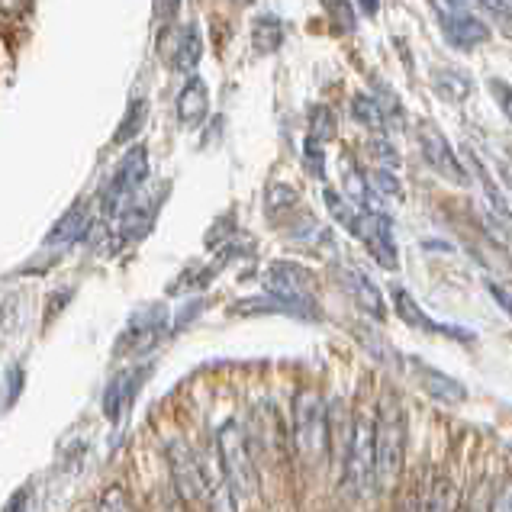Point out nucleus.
I'll return each instance as SVG.
<instances>
[{
    "instance_id": "nucleus-1",
    "label": "nucleus",
    "mask_w": 512,
    "mask_h": 512,
    "mask_svg": "<svg viewBox=\"0 0 512 512\" xmlns=\"http://www.w3.org/2000/svg\"><path fill=\"white\" fill-rule=\"evenodd\" d=\"M406 458V413L397 400L380 403V413L374 419V480L377 493H387L397 487Z\"/></svg>"
},
{
    "instance_id": "nucleus-2",
    "label": "nucleus",
    "mask_w": 512,
    "mask_h": 512,
    "mask_svg": "<svg viewBox=\"0 0 512 512\" xmlns=\"http://www.w3.org/2000/svg\"><path fill=\"white\" fill-rule=\"evenodd\" d=\"M216 455H219V471L229 493L236 496V503L252 500L258 493V467L252 455V438L242 429L239 419H226L216 432Z\"/></svg>"
},
{
    "instance_id": "nucleus-3",
    "label": "nucleus",
    "mask_w": 512,
    "mask_h": 512,
    "mask_svg": "<svg viewBox=\"0 0 512 512\" xmlns=\"http://www.w3.org/2000/svg\"><path fill=\"white\" fill-rule=\"evenodd\" d=\"M374 413H358L351 419V438L342 455V490L351 500H371L377 493L374 480Z\"/></svg>"
},
{
    "instance_id": "nucleus-4",
    "label": "nucleus",
    "mask_w": 512,
    "mask_h": 512,
    "mask_svg": "<svg viewBox=\"0 0 512 512\" xmlns=\"http://www.w3.org/2000/svg\"><path fill=\"white\" fill-rule=\"evenodd\" d=\"M294 451L303 464H319L329 455V406L316 390H300L294 397Z\"/></svg>"
},
{
    "instance_id": "nucleus-5",
    "label": "nucleus",
    "mask_w": 512,
    "mask_h": 512,
    "mask_svg": "<svg viewBox=\"0 0 512 512\" xmlns=\"http://www.w3.org/2000/svg\"><path fill=\"white\" fill-rule=\"evenodd\" d=\"M145 181H149V149H145L142 142H136V145H129L120 162H116L104 194H100V213L120 216L126 210V203L136 200Z\"/></svg>"
},
{
    "instance_id": "nucleus-6",
    "label": "nucleus",
    "mask_w": 512,
    "mask_h": 512,
    "mask_svg": "<svg viewBox=\"0 0 512 512\" xmlns=\"http://www.w3.org/2000/svg\"><path fill=\"white\" fill-rule=\"evenodd\" d=\"M445 42L455 52H474L490 42V26L464 0H429Z\"/></svg>"
},
{
    "instance_id": "nucleus-7",
    "label": "nucleus",
    "mask_w": 512,
    "mask_h": 512,
    "mask_svg": "<svg viewBox=\"0 0 512 512\" xmlns=\"http://www.w3.org/2000/svg\"><path fill=\"white\" fill-rule=\"evenodd\" d=\"M165 461H168V471L174 480V490L181 493L184 503H203L210 493V480L207 471H203L200 458L194 455V448L181 438H171L165 445Z\"/></svg>"
},
{
    "instance_id": "nucleus-8",
    "label": "nucleus",
    "mask_w": 512,
    "mask_h": 512,
    "mask_svg": "<svg viewBox=\"0 0 512 512\" xmlns=\"http://www.w3.org/2000/svg\"><path fill=\"white\" fill-rule=\"evenodd\" d=\"M168 326V313L162 303H152V306H142V310L129 319V326L123 329L120 342H116V355H149V351L162 342Z\"/></svg>"
},
{
    "instance_id": "nucleus-9",
    "label": "nucleus",
    "mask_w": 512,
    "mask_h": 512,
    "mask_svg": "<svg viewBox=\"0 0 512 512\" xmlns=\"http://www.w3.org/2000/svg\"><path fill=\"white\" fill-rule=\"evenodd\" d=\"M416 142H419V152L422 158H426V165L435 171V174H442L445 181L451 184H458V187H467L471 184V174H467L464 162L455 155V149L448 145V139L438 133V129L432 123H419L416 129Z\"/></svg>"
},
{
    "instance_id": "nucleus-10",
    "label": "nucleus",
    "mask_w": 512,
    "mask_h": 512,
    "mask_svg": "<svg viewBox=\"0 0 512 512\" xmlns=\"http://www.w3.org/2000/svg\"><path fill=\"white\" fill-rule=\"evenodd\" d=\"M265 290L284 300H313L316 274L310 268L297 265V261H271L265 271Z\"/></svg>"
},
{
    "instance_id": "nucleus-11",
    "label": "nucleus",
    "mask_w": 512,
    "mask_h": 512,
    "mask_svg": "<svg viewBox=\"0 0 512 512\" xmlns=\"http://www.w3.org/2000/svg\"><path fill=\"white\" fill-rule=\"evenodd\" d=\"M358 239L368 245L371 258L380 268H387V271L397 268V239H393L390 216L384 210H364Z\"/></svg>"
},
{
    "instance_id": "nucleus-12",
    "label": "nucleus",
    "mask_w": 512,
    "mask_h": 512,
    "mask_svg": "<svg viewBox=\"0 0 512 512\" xmlns=\"http://www.w3.org/2000/svg\"><path fill=\"white\" fill-rule=\"evenodd\" d=\"M145 374H149V368H139V371L133 368V371H120V374L110 377V384L104 390V416L110 422H120L123 409L133 403V397L139 393Z\"/></svg>"
},
{
    "instance_id": "nucleus-13",
    "label": "nucleus",
    "mask_w": 512,
    "mask_h": 512,
    "mask_svg": "<svg viewBox=\"0 0 512 512\" xmlns=\"http://www.w3.org/2000/svg\"><path fill=\"white\" fill-rule=\"evenodd\" d=\"M210 116V87L203 78L187 75L181 94H178V120L187 129H197Z\"/></svg>"
},
{
    "instance_id": "nucleus-14",
    "label": "nucleus",
    "mask_w": 512,
    "mask_h": 512,
    "mask_svg": "<svg viewBox=\"0 0 512 512\" xmlns=\"http://www.w3.org/2000/svg\"><path fill=\"white\" fill-rule=\"evenodd\" d=\"M87 229H91V203L87 200H78L71 203V207L62 213V219L49 229L46 236V245L55 248V245H75L87 236Z\"/></svg>"
},
{
    "instance_id": "nucleus-15",
    "label": "nucleus",
    "mask_w": 512,
    "mask_h": 512,
    "mask_svg": "<svg viewBox=\"0 0 512 512\" xmlns=\"http://www.w3.org/2000/svg\"><path fill=\"white\" fill-rule=\"evenodd\" d=\"M342 281L348 287L351 300H355L364 313L374 316V319H384L387 316V300H384V294H380V287L361 268H342Z\"/></svg>"
},
{
    "instance_id": "nucleus-16",
    "label": "nucleus",
    "mask_w": 512,
    "mask_h": 512,
    "mask_svg": "<svg viewBox=\"0 0 512 512\" xmlns=\"http://www.w3.org/2000/svg\"><path fill=\"white\" fill-rule=\"evenodd\" d=\"M393 310L400 313V319L406 326H413L419 332H445V335H461V339H471V332H458V329H445L442 323H435V319L426 316V310L413 300V294H409L406 287H393Z\"/></svg>"
},
{
    "instance_id": "nucleus-17",
    "label": "nucleus",
    "mask_w": 512,
    "mask_h": 512,
    "mask_svg": "<svg viewBox=\"0 0 512 512\" xmlns=\"http://www.w3.org/2000/svg\"><path fill=\"white\" fill-rule=\"evenodd\" d=\"M413 364H416V371H419V384H422V390L429 393V397L442 400V403H464L467 390H464L461 380H455L451 374L432 368V364H422V361H413Z\"/></svg>"
},
{
    "instance_id": "nucleus-18",
    "label": "nucleus",
    "mask_w": 512,
    "mask_h": 512,
    "mask_svg": "<svg viewBox=\"0 0 512 512\" xmlns=\"http://www.w3.org/2000/svg\"><path fill=\"white\" fill-rule=\"evenodd\" d=\"M464 158H467V165H471L474 178L480 181V187H484V197H487V203H490V210L496 213V219H503V223H509V219H512V203H509V197H506V187H500V184L493 181L490 168L484 165V158H477V152L464 149Z\"/></svg>"
},
{
    "instance_id": "nucleus-19",
    "label": "nucleus",
    "mask_w": 512,
    "mask_h": 512,
    "mask_svg": "<svg viewBox=\"0 0 512 512\" xmlns=\"http://www.w3.org/2000/svg\"><path fill=\"white\" fill-rule=\"evenodd\" d=\"M200 58H203V36H200V26L190 23L178 33V42H174V49H171V65L184 71V75H194Z\"/></svg>"
},
{
    "instance_id": "nucleus-20",
    "label": "nucleus",
    "mask_w": 512,
    "mask_h": 512,
    "mask_svg": "<svg viewBox=\"0 0 512 512\" xmlns=\"http://www.w3.org/2000/svg\"><path fill=\"white\" fill-rule=\"evenodd\" d=\"M432 91L442 100H448V104H461V100H467V94L474 91V81L471 75H464L461 68H435Z\"/></svg>"
},
{
    "instance_id": "nucleus-21",
    "label": "nucleus",
    "mask_w": 512,
    "mask_h": 512,
    "mask_svg": "<svg viewBox=\"0 0 512 512\" xmlns=\"http://www.w3.org/2000/svg\"><path fill=\"white\" fill-rule=\"evenodd\" d=\"M155 223V203L129 200L126 210L120 213V239L123 242H139Z\"/></svg>"
},
{
    "instance_id": "nucleus-22",
    "label": "nucleus",
    "mask_w": 512,
    "mask_h": 512,
    "mask_svg": "<svg viewBox=\"0 0 512 512\" xmlns=\"http://www.w3.org/2000/svg\"><path fill=\"white\" fill-rule=\"evenodd\" d=\"M284 20L277 17V13H261V17H255L252 23V49L258 55H271L281 49L284 42Z\"/></svg>"
},
{
    "instance_id": "nucleus-23",
    "label": "nucleus",
    "mask_w": 512,
    "mask_h": 512,
    "mask_svg": "<svg viewBox=\"0 0 512 512\" xmlns=\"http://www.w3.org/2000/svg\"><path fill=\"white\" fill-rule=\"evenodd\" d=\"M323 200H326V210L329 216L339 223L345 232H351V236L358 239V232H361V219H364V210L355 207L345 194H339L335 187H323Z\"/></svg>"
},
{
    "instance_id": "nucleus-24",
    "label": "nucleus",
    "mask_w": 512,
    "mask_h": 512,
    "mask_svg": "<svg viewBox=\"0 0 512 512\" xmlns=\"http://www.w3.org/2000/svg\"><path fill=\"white\" fill-rule=\"evenodd\" d=\"M351 120L368 129V133H387L384 110H380L377 97L368 91H358L355 97H351Z\"/></svg>"
},
{
    "instance_id": "nucleus-25",
    "label": "nucleus",
    "mask_w": 512,
    "mask_h": 512,
    "mask_svg": "<svg viewBox=\"0 0 512 512\" xmlns=\"http://www.w3.org/2000/svg\"><path fill=\"white\" fill-rule=\"evenodd\" d=\"M461 509V493L455 487V480L435 477L429 493L422 496V512H458Z\"/></svg>"
},
{
    "instance_id": "nucleus-26",
    "label": "nucleus",
    "mask_w": 512,
    "mask_h": 512,
    "mask_svg": "<svg viewBox=\"0 0 512 512\" xmlns=\"http://www.w3.org/2000/svg\"><path fill=\"white\" fill-rule=\"evenodd\" d=\"M145 120H149V100H133L129 104V110L123 113V120H120V126H116V133H113V142L116 145H126V142H133L139 133H142V126H145Z\"/></svg>"
},
{
    "instance_id": "nucleus-27",
    "label": "nucleus",
    "mask_w": 512,
    "mask_h": 512,
    "mask_svg": "<svg viewBox=\"0 0 512 512\" xmlns=\"http://www.w3.org/2000/svg\"><path fill=\"white\" fill-rule=\"evenodd\" d=\"M258 435H261V442H265L268 455H281L284 451V429H281V419H277L274 406L258 409Z\"/></svg>"
},
{
    "instance_id": "nucleus-28",
    "label": "nucleus",
    "mask_w": 512,
    "mask_h": 512,
    "mask_svg": "<svg viewBox=\"0 0 512 512\" xmlns=\"http://www.w3.org/2000/svg\"><path fill=\"white\" fill-rule=\"evenodd\" d=\"M310 139H316V142H332L335 136H339V123H335V113L329 110V107H313L310 110V133H306Z\"/></svg>"
},
{
    "instance_id": "nucleus-29",
    "label": "nucleus",
    "mask_w": 512,
    "mask_h": 512,
    "mask_svg": "<svg viewBox=\"0 0 512 512\" xmlns=\"http://www.w3.org/2000/svg\"><path fill=\"white\" fill-rule=\"evenodd\" d=\"M303 162H306V171H310L313 178L326 181V145L323 142H316V139L306 136V142H303Z\"/></svg>"
},
{
    "instance_id": "nucleus-30",
    "label": "nucleus",
    "mask_w": 512,
    "mask_h": 512,
    "mask_svg": "<svg viewBox=\"0 0 512 512\" xmlns=\"http://www.w3.org/2000/svg\"><path fill=\"white\" fill-rule=\"evenodd\" d=\"M297 203V190L294 187H287V184H271L268 187V197H265V207L271 216H281L287 213L290 207Z\"/></svg>"
},
{
    "instance_id": "nucleus-31",
    "label": "nucleus",
    "mask_w": 512,
    "mask_h": 512,
    "mask_svg": "<svg viewBox=\"0 0 512 512\" xmlns=\"http://www.w3.org/2000/svg\"><path fill=\"white\" fill-rule=\"evenodd\" d=\"M97 512H133V503H129V493L113 484L100 493V503H97Z\"/></svg>"
},
{
    "instance_id": "nucleus-32",
    "label": "nucleus",
    "mask_w": 512,
    "mask_h": 512,
    "mask_svg": "<svg viewBox=\"0 0 512 512\" xmlns=\"http://www.w3.org/2000/svg\"><path fill=\"white\" fill-rule=\"evenodd\" d=\"M329 4V17H332V26L339 29V33H355V10H351L348 0H326Z\"/></svg>"
},
{
    "instance_id": "nucleus-33",
    "label": "nucleus",
    "mask_w": 512,
    "mask_h": 512,
    "mask_svg": "<svg viewBox=\"0 0 512 512\" xmlns=\"http://www.w3.org/2000/svg\"><path fill=\"white\" fill-rule=\"evenodd\" d=\"M207 500H210V512H236V496L229 493L223 477H219L216 484H210Z\"/></svg>"
},
{
    "instance_id": "nucleus-34",
    "label": "nucleus",
    "mask_w": 512,
    "mask_h": 512,
    "mask_svg": "<svg viewBox=\"0 0 512 512\" xmlns=\"http://www.w3.org/2000/svg\"><path fill=\"white\" fill-rule=\"evenodd\" d=\"M487 84H490V94H493V100H496V107H500L503 116L512 123V84L503 81V78H490Z\"/></svg>"
},
{
    "instance_id": "nucleus-35",
    "label": "nucleus",
    "mask_w": 512,
    "mask_h": 512,
    "mask_svg": "<svg viewBox=\"0 0 512 512\" xmlns=\"http://www.w3.org/2000/svg\"><path fill=\"white\" fill-rule=\"evenodd\" d=\"M393 512H422V487H409L397 500V506H393Z\"/></svg>"
},
{
    "instance_id": "nucleus-36",
    "label": "nucleus",
    "mask_w": 512,
    "mask_h": 512,
    "mask_svg": "<svg viewBox=\"0 0 512 512\" xmlns=\"http://www.w3.org/2000/svg\"><path fill=\"white\" fill-rule=\"evenodd\" d=\"M33 10V0H0V17L7 20H20Z\"/></svg>"
},
{
    "instance_id": "nucleus-37",
    "label": "nucleus",
    "mask_w": 512,
    "mask_h": 512,
    "mask_svg": "<svg viewBox=\"0 0 512 512\" xmlns=\"http://www.w3.org/2000/svg\"><path fill=\"white\" fill-rule=\"evenodd\" d=\"M477 4L484 7L487 13H493V17L512 23V0H477Z\"/></svg>"
},
{
    "instance_id": "nucleus-38",
    "label": "nucleus",
    "mask_w": 512,
    "mask_h": 512,
    "mask_svg": "<svg viewBox=\"0 0 512 512\" xmlns=\"http://www.w3.org/2000/svg\"><path fill=\"white\" fill-rule=\"evenodd\" d=\"M490 512H512V480L496 490V496L490 500Z\"/></svg>"
},
{
    "instance_id": "nucleus-39",
    "label": "nucleus",
    "mask_w": 512,
    "mask_h": 512,
    "mask_svg": "<svg viewBox=\"0 0 512 512\" xmlns=\"http://www.w3.org/2000/svg\"><path fill=\"white\" fill-rule=\"evenodd\" d=\"M487 290H490V297L496 300V306H500V310L512 319V294H509V290H503L500 284H493V281H487Z\"/></svg>"
},
{
    "instance_id": "nucleus-40",
    "label": "nucleus",
    "mask_w": 512,
    "mask_h": 512,
    "mask_svg": "<svg viewBox=\"0 0 512 512\" xmlns=\"http://www.w3.org/2000/svg\"><path fill=\"white\" fill-rule=\"evenodd\" d=\"M155 7H158V10H155V17H158V20H162V23L168 26V23H171L174 17H178V10H181V0H155Z\"/></svg>"
},
{
    "instance_id": "nucleus-41",
    "label": "nucleus",
    "mask_w": 512,
    "mask_h": 512,
    "mask_svg": "<svg viewBox=\"0 0 512 512\" xmlns=\"http://www.w3.org/2000/svg\"><path fill=\"white\" fill-rule=\"evenodd\" d=\"M29 496H33V490H29V487H20L17 493L10 496V503H7L4 512H26V509H29V506H26V503H29Z\"/></svg>"
},
{
    "instance_id": "nucleus-42",
    "label": "nucleus",
    "mask_w": 512,
    "mask_h": 512,
    "mask_svg": "<svg viewBox=\"0 0 512 512\" xmlns=\"http://www.w3.org/2000/svg\"><path fill=\"white\" fill-rule=\"evenodd\" d=\"M471 512H490V496L484 490H477L474 503H471Z\"/></svg>"
},
{
    "instance_id": "nucleus-43",
    "label": "nucleus",
    "mask_w": 512,
    "mask_h": 512,
    "mask_svg": "<svg viewBox=\"0 0 512 512\" xmlns=\"http://www.w3.org/2000/svg\"><path fill=\"white\" fill-rule=\"evenodd\" d=\"M355 4L361 7V13H368V17H377V10H380V0H355Z\"/></svg>"
}]
</instances>
